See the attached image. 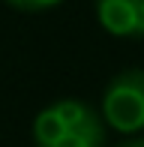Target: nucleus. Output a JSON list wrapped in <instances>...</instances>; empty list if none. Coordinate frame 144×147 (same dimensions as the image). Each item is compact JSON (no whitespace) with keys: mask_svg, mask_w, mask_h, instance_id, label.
Returning a JSON list of instances; mask_svg holds the SVG:
<instances>
[{"mask_svg":"<svg viewBox=\"0 0 144 147\" xmlns=\"http://www.w3.org/2000/svg\"><path fill=\"white\" fill-rule=\"evenodd\" d=\"M36 147H105L102 114L84 99H57L33 117Z\"/></svg>","mask_w":144,"mask_h":147,"instance_id":"nucleus-1","label":"nucleus"},{"mask_svg":"<svg viewBox=\"0 0 144 147\" xmlns=\"http://www.w3.org/2000/svg\"><path fill=\"white\" fill-rule=\"evenodd\" d=\"M102 123L132 138L144 132V69H123L105 84L99 99Z\"/></svg>","mask_w":144,"mask_h":147,"instance_id":"nucleus-2","label":"nucleus"},{"mask_svg":"<svg viewBox=\"0 0 144 147\" xmlns=\"http://www.w3.org/2000/svg\"><path fill=\"white\" fill-rule=\"evenodd\" d=\"M99 27L117 39H144V0H93Z\"/></svg>","mask_w":144,"mask_h":147,"instance_id":"nucleus-3","label":"nucleus"},{"mask_svg":"<svg viewBox=\"0 0 144 147\" xmlns=\"http://www.w3.org/2000/svg\"><path fill=\"white\" fill-rule=\"evenodd\" d=\"M6 3H9L12 9H18V12H45V9L60 6L63 0H6Z\"/></svg>","mask_w":144,"mask_h":147,"instance_id":"nucleus-4","label":"nucleus"},{"mask_svg":"<svg viewBox=\"0 0 144 147\" xmlns=\"http://www.w3.org/2000/svg\"><path fill=\"white\" fill-rule=\"evenodd\" d=\"M117 147H144V135H132V138H126V141H120Z\"/></svg>","mask_w":144,"mask_h":147,"instance_id":"nucleus-5","label":"nucleus"}]
</instances>
